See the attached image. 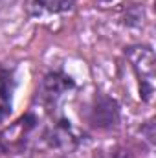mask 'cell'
Listing matches in <instances>:
<instances>
[{"label":"cell","mask_w":156,"mask_h":158,"mask_svg":"<svg viewBox=\"0 0 156 158\" xmlns=\"http://www.w3.org/2000/svg\"><path fill=\"white\" fill-rule=\"evenodd\" d=\"M127 57L140 79V94L145 101L151 99L154 92V70H156V61L154 53L147 46H130L127 50Z\"/></svg>","instance_id":"6da1fadb"},{"label":"cell","mask_w":156,"mask_h":158,"mask_svg":"<svg viewBox=\"0 0 156 158\" xmlns=\"http://www.w3.org/2000/svg\"><path fill=\"white\" fill-rule=\"evenodd\" d=\"M117 118H119V109L114 99H110L107 96H99L94 101V105L90 109V123L94 127H99V129L114 127L117 123Z\"/></svg>","instance_id":"7a4b0ae2"},{"label":"cell","mask_w":156,"mask_h":158,"mask_svg":"<svg viewBox=\"0 0 156 158\" xmlns=\"http://www.w3.org/2000/svg\"><path fill=\"white\" fill-rule=\"evenodd\" d=\"M44 140L55 151H72L76 147V136L66 121H59L53 127H50L44 134Z\"/></svg>","instance_id":"3957f363"},{"label":"cell","mask_w":156,"mask_h":158,"mask_svg":"<svg viewBox=\"0 0 156 158\" xmlns=\"http://www.w3.org/2000/svg\"><path fill=\"white\" fill-rule=\"evenodd\" d=\"M70 88H74V81L70 77H66L64 74L55 72V74L46 76V79H44V92L53 101L59 99L61 96H64Z\"/></svg>","instance_id":"277c9868"},{"label":"cell","mask_w":156,"mask_h":158,"mask_svg":"<svg viewBox=\"0 0 156 158\" xmlns=\"http://www.w3.org/2000/svg\"><path fill=\"white\" fill-rule=\"evenodd\" d=\"M9 98H11V77L7 72L0 70V118L9 110Z\"/></svg>","instance_id":"5b68a950"},{"label":"cell","mask_w":156,"mask_h":158,"mask_svg":"<svg viewBox=\"0 0 156 158\" xmlns=\"http://www.w3.org/2000/svg\"><path fill=\"white\" fill-rule=\"evenodd\" d=\"M40 7H44L46 11H51V13H61V11H68L76 0H37Z\"/></svg>","instance_id":"8992f818"},{"label":"cell","mask_w":156,"mask_h":158,"mask_svg":"<svg viewBox=\"0 0 156 158\" xmlns=\"http://www.w3.org/2000/svg\"><path fill=\"white\" fill-rule=\"evenodd\" d=\"M109 158H129V155L123 153V151H117V153H114V155H110Z\"/></svg>","instance_id":"52a82bcc"},{"label":"cell","mask_w":156,"mask_h":158,"mask_svg":"<svg viewBox=\"0 0 156 158\" xmlns=\"http://www.w3.org/2000/svg\"><path fill=\"white\" fill-rule=\"evenodd\" d=\"M105 2H109V0H105Z\"/></svg>","instance_id":"ba28073f"}]
</instances>
